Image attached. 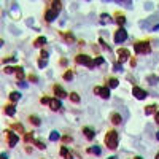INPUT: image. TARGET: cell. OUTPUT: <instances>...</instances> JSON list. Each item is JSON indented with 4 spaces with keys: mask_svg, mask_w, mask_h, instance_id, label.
Masks as SVG:
<instances>
[{
    "mask_svg": "<svg viewBox=\"0 0 159 159\" xmlns=\"http://www.w3.org/2000/svg\"><path fill=\"white\" fill-rule=\"evenodd\" d=\"M105 145L110 148V150H116V147H118V132L116 131H110V132H107Z\"/></svg>",
    "mask_w": 159,
    "mask_h": 159,
    "instance_id": "cell-1",
    "label": "cell"
},
{
    "mask_svg": "<svg viewBox=\"0 0 159 159\" xmlns=\"http://www.w3.org/2000/svg\"><path fill=\"white\" fill-rule=\"evenodd\" d=\"M134 49H135V53H137V54H150L151 53V46H150V43H148V42L135 43Z\"/></svg>",
    "mask_w": 159,
    "mask_h": 159,
    "instance_id": "cell-2",
    "label": "cell"
},
{
    "mask_svg": "<svg viewBox=\"0 0 159 159\" xmlns=\"http://www.w3.org/2000/svg\"><path fill=\"white\" fill-rule=\"evenodd\" d=\"M75 60H76V64H80V65H86V67H89V69L94 67L92 59H91L89 56H86V54H78V56L75 57Z\"/></svg>",
    "mask_w": 159,
    "mask_h": 159,
    "instance_id": "cell-3",
    "label": "cell"
},
{
    "mask_svg": "<svg viewBox=\"0 0 159 159\" xmlns=\"http://www.w3.org/2000/svg\"><path fill=\"white\" fill-rule=\"evenodd\" d=\"M59 11H60V10L56 8V6H51V8H48V11L45 13V19H46L48 22H53L54 19L59 16Z\"/></svg>",
    "mask_w": 159,
    "mask_h": 159,
    "instance_id": "cell-4",
    "label": "cell"
},
{
    "mask_svg": "<svg viewBox=\"0 0 159 159\" xmlns=\"http://www.w3.org/2000/svg\"><path fill=\"white\" fill-rule=\"evenodd\" d=\"M126 40H127V32L123 29V27H121V29H118L116 32H115V43H118V45H119V43H124Z\"/></svg>",
    "mask_w": 159,
    "mask_h": 159,
    "instance_id": "cell-5",
    "label": "cell"
},
{
    "mask_svg": "<svg viewBox=\"0 0 159 159\" xmlns=\"http://www.w3.org/2000/svg\"><path fill=\"white\" fill-rule=\"evenodd\" d=\"M94 92H96V94H99V96L102 97V99H108V97H110V87H108V86H103V87H96V89H94Z\"/></svg>",
    "mask_w": 159,
    "mask_h": 159,
    "instance_id": "cell-6",
    "label": "cell"
},
{
    "mask_svg": "<svg viewBox=\"0 0 159 159\" xmlns=\"http://www.w3.org/2000/svg\"><path fill=\"white\" fill-rule=\"evenodd\" d=\"M132 94H134V97H137L138 100H143V99H147V91H143L142 87H138V86H134Z\"/></svg>",
    "mask_w": 159,
    "mask_h": 159,
    "instance_id": "cell-7",
    "label": "cell"
},
{
    "mask_svg": "<svg viewBox=\"0 0 159 159\" xmlns=\"http://www.w3.org/2000/svg\"><path fill=\"white\" fill-rule=\"evenodd\" d=\"M18 142H19V137L13 132V131H10V132H8V145H10V148L16 147V143H18Z\"/></svg>",
    "mask_w": 159,
    "mask_h": 159,
    "instance_id": "cell-8",
    "label": "cell"
},
{
    "mask_svg": "<svg viewBox=\"0 0 159 159\" xmlns=\"http://www.w3.org/2000/svg\"><path fill=\"white\" fill-rule=\"evenodd\" d=\"M60 107H62V103H60V99H51V100H49V108H51L53 111H57Z\"/></svg>",
    "mask_w": 159,
    "mask_h": 159,
    "instance_id": "cell-9",
    "label": "cell"
},
{
    "mask_svg": "<svg viewBox=\"0 0 159 159\" xmlns=\"http://www.w3.org/2000/svg\"><path fill=\"white\" fill-rule=\"evenodd\" d=\"M59 153H60V156H62L64 159H73V154L70 153V150H69L67 147H60V151H59Z\"/></svg>",
    "mask_w": 159,
    "mask_h": 159,
    "instance_id": "cell-10",
    "label": "cell"
},
{
    "mask_svg": "<svg viewBox=\"0 0 159 159\" xmlns=\"http://www.w3.org/2000/svg\"><path fill=\"white\" fill-rule=\"evenodd\" d=\"M54 92H56V96L59 97V99H65L67 97V92L60 86H54Z\"/></svg>",
    "mask_w": 159,
    "mask_h": 159,
    "instance_id": "cell-11",
    "label": "cell"
},
{
    "mask_svg": "<svg viewBox=\"0 0 159 159\" xmlns=\"http://www.w3.org/2000/svg\"><path fill=\"white\" fill-rule=\"evenodd\" d=\"M83 134L86 135L87 140H92V138L96 137V132H94V131L91 129V127H84V129H83Z\"/></svg>",
    "mask_w": 159,
    "mask_h": 159,
    "instance_id": "cell-12",
    "label": "cell"
},
{
    "mask_svg": "<svg viewBox=\"0 0 159 159\" xmlns=\"http://www.w3.org/2000/svg\"><path fill=\"white\" fill-rule=\"evenodd\" d=\"M13 72H18V75H21V73H24V70H22V67H6L5 69V73H13Z\"/></svg>",
    "mask_w": 159,
    "mask_h": 159,
    "instance_id": "cell-13",
    "label": "cell"
},
{
    "mask_svg": "<svg viewBox=\"0 0 159 159\" xmlns=\"http://www.w3.org/2000/svg\"><path fill=\"white\" fill-rule=\"evenodd\" d=\"M87 151H89V153H92V154H96V156H100V154H102V148H100L99 145H94V147H91Z\"/></svg>",
    "mask_w": 159,
    "mask_h": 159,
    "instance_id": "cell-14",
    "label": "cell"
},
{
    "mask_svg": "<svg viewBox=\"0 0 159 159\" xmlns=\"http://www.w3.org/2000/svg\"><path fill=\"white\" fill-rule=\"evenodd\" d=\"M111 21H113V19H111V16H110V15H107V13L100 15V24H110Z\"/></svg>",
    "mask_w": 159,
    "mask_h": 159,
    "instance_id": "cell-15",
    "label": "cell"
},
{
    "mask_svg": "<svg viewBox=\"0 0 159 159\" xmlns=\"http://www.w3.org/2000/svg\"><path fill=\"white\" fill-rule=\"evenodd\" d=\"M118 53H119V62H124V60L129 57V51H127V49H119Z\"/></svg>",
    "mask_w": 159,
    "mask_h": 159,
    "instance_id": "cell-16",
    "label": "cell"
},
{
    "mask_svg": "<svg viewBox=\"0 0 159 159\" xmlns=\"http://www.w3.org/2000/svg\"><path fill=\"white\" fill-rule=\"evenodd\" d=\"M46 45V37H38L35 40V48H40V46Z\"/></svg>",
    "mask_w": 159,
    "mask_h": 159,
    "instance_id": "cell-17",
    "label": "cell"
},
{
    "mask_svg": "<svg viewBox=\"0 0 159 159\" xmlns=\"http://www.w3.org/2000/svg\"><path fill=\"white\" fill-rule=\"evenodd\" d=\"M111 123L113 124H121V116H119V113H111Z\"/></svg>",
    "mask_w": 159,
    "mask_h": 159,
    "instance_id": "cell-18",
    "label": "cell"
},
{
    "mask_svg": "<svg viewBox=\"0 0 159 159\" xmlns=\"http://www.w3.org/2000/svg\"><path fill=\"white\" fill-rule=\"evenodd\" d=\"M19 99H21V94H19V92H10V100H11L13 103L18 102Z\"/></svg>",
    "mask_w": 159,
    "mask_h": 159,
    "instance_id": "cell-19",
    "label": "cell"
},
{
    "mask_svg": "<svg viewBox=\"0 0 159 159\" xmlns=\"http://www.w3.org/2000/svg\"><path fill=\"white\" fill-rule=\"evenodd\" d=\"M5 113L8 115V116H13V115L16 113V111H15V105H6L5 107Z\"/></svg>",
    "mask_w": 159,
    "mask_h": 159,
    "instance_id": "cell-20",
    "label": "cell"
},
{
    "mask_svg": "<svg viewBox=\"0 0 159 159\" xmlns=\"http://www.w3.org/2000/svg\"><path fill=\"white\" fill-rule=\"evenodd\" d=\"M118 84H119L118 78H110L108 80V87H118Z\"/></svg>",
    "mask_w": 159,
    "mask_h": 159,
    "instance_id": "cell-21",
    "label": "cell"
},
{
    "mask_svg": "<svg viewBox=\"0 0 159 159\" xmlns=\"http://www.w3.org/2000/svg\"><path fill=\"white\" fill-rule=\"evenodd\" d=\"M70 100H72L73 103H78L80 102V96L76 92H72V94H70Z\"/></svg>",
    "mask_w": 159,
    "mask_h": 159,
    "instance_id": "cell-22",
    "label": "cell"
},
{
    "mask_svg": "<svg viewBox=\"0 0 159 159\" xmlns=\"http://www.w3.org/2000/svg\"><path fill=\"white\" fill-rule=\"evenodd\" d=\"M30 123H32L33 126H40V123H42V121H40L38 116H30Z\"/></svg>",
    "mask_w": 159,
    "mask_h": 159,
    "instance_id": "cell-23",
    "label": "cell"
},
{
    "mask_svg": "<svg viewBox=\"0 0 159 159\" xmlns=\"http://www.w3.org/2000/svg\"><path fill=\"white\" fill-rule=\"evenodd\" d=\"M49 140H51V142H57V140H59V134H57L56 131H53V132L49 134Z\"/></svg>",
    "mask_w": 159,
    "mask_h": 159,
    "instance_id": "cell-24",
    "label": "cell"
},
{
    "mask_svg": "<svg viewBox=\"0 0 159 159\" xmlns=\"http://www.w3.org/2000/svg\"><path fill=\"white\" fill-rule=\"evenodd\" d=\"M64 80H65V81H72V80H73V72H72V70L65 72V75H64Z\"/></svg>",
    "mask_w": 159,
    "mask_h": 159,
    "instance_id": "cell-25",
    "label": "cell"
},
{
    "mask_svg": "<svg viewBox=\"0 0 159 159\" xmlns=\"http://www.w3.org/2000/svg\"><path fill=\"white\" fill-rule=\"evenodd\" d=\"M62 35H64V40H67V42H75V37H73L72 33L67 32V33H62Z\"/></svg>",
    "mask_w": 159,
    "mask_h": 159,
    "instance_id": "cell-26",
    "label": "cell"
},
{
    "mask_svg": "<svg viewBox=\"0 0 159 159\" xmlns=\"http://www.w3.org/2000/svg\"><path fill=\"white\" fill-rule=\"evenodd\" d=\"M154 110H156V105H148L147 108H145V113L151 115V113H154Z\"/></svg>",
    "mask_w": 159,
    "mask_h": 159,
    "instance_id": "cell-27",
    "label": "cell"
},
{
    "mask_svg": "<svg viewBox=\"0 0 159 159\" xmlns=\"http://www.w3.org/2000/svg\"><path fill=\"white\" fill-rule=\"evenodd\" d=\"M103 62H105V59H103V57H96V59H94V65H103Z\"/></svg>",
    "mask_w": 159,
    "mask_h": 159,
    "instance_id": "cell-28",
    "label": "cell"
},
{
    "mask_svg": "<svg viewBox=\"0 0 159 159\" xmlns=\"http://www.w3.org/2000/svg\"><path fill=\"white\" fill-rule=\"evenodd\" d=\"M116 22H118L119 26H123L124 22H126V18H124L123 15H118V16H116Z\"/></svg>",
    "mask_w": 159,
    "mask_h": 159,
    "instance_id": "cell-29",
    "label": "cell"
},
{
    "mask_svg": "<svg viewBox=\"0 0 159 159\" xmlns=\"http://www.w3.org/2000/svg\"><path fill=\"white\" fill-rule=\"evenodd\" d=\"M13 129H16V131H18V132H24V127H22V124H18V123H15V124H13Z\"/></svg>",
    "mask_w": 159,
    "mask_h": 159,
    "instance_id": "cell-30",
    "label": "cell"
},
{
    "mask_svg": "<svg viewBox=\"0 0 159 159\" xmlns=\"http://www.w3.org/2000/svg\"><path fill=\"white\" fill-rule=\"evenodd\" d=\"M118 3H119V5H123V6H127V8H131V6H132V2H131V0H126V2L118 0Z\"/></svg>",
    "mask_w": 159,
    "mask_h": 159,
    "instance_id": "cell-31",
    "label": "cell"
},
{
    "mask_svg": "<svg viewBox=\"0 0 159 159\" xmlns=\"http://www.w3.org/2000/svg\"><path fill=\"white\" fill-rule=\"evenodd\" d=\"M33 143H35V147L37 148H40V150H45V143H43V142H40V140H35V142H33Z\"/></svg>",
    "mask_w": 159,
    "mask_h": 159,
    "instance_id": "cell-32",
    "label": "cell"
},
{
    "mask_svg": "<svg viewBox=\"0 0 159 159\" xmlns=\"http://www.w3.org/2000/svg\"><path fill=\"white\" fill-rule=\"evenodd\" d=\"M148 83H150V84H156L158 83V76H150V78H148Z\"/></svg>",
    "mask_w": 159,
    "mask_h": 159,
    "instance_id": "cell-33",
    "label": "cell"
},
{
    "mask_svg": "<svg viewBox=\"0 0 159 159\" xmlns=\"http://www.w3.org/2000/svg\"><path fill=\"white\" fill-rule=\"evenodd\" d=\"M38 65H40V69H45V67H46V59H40Z\"/></svg>",
    "mask_w": 159,
    "mask_h": 159,
    "instance_id": "cell-34",
    "label": "cell"
},
{
    "mask_svg": "<svg viewBox=\"0 0 159 159\" xmlns=\"http://www.w3.org/2000/svg\"><path fill=\"white\" fill-rule=\"evenodd\" d=\"M32 137H33V135H32V134H30V132H29V134H26V137H24V140H26V142H32V140H33V138H32Z\"/></svg>",
    "mask_w": 159,
    "mask_h": 159,
    "instance_id": "cell-35",
    "label": "cell"
},
{
    "mask_svg": "<svg viewBox=\"0 0 159 159\" xmlns=\"http://www.w3.org/2000/svg\"><path fill=\"white\" fill-rule=\"evenodd\" d=\"M46 57H48V51H46V49H43V51H42V56H40V59H46Z\"/></svg>",
    "mask_w": 159,
    "mask_h": 159,
    "instance_id": "cell-36",
    "label": "cell"
},
{
    "mask_svg": "<svg viewBox=\"0 0 159 159\" xmlns=\"http://www.w3.org/2000/svg\"><path fill=\"white\" fill-rule=\"evenodd\" d=\"M115 70H116V72H121V70H123V65H121V64H115Z\"/></svg>",
    "mask_w": 159,
    "mask_h": 159,
    "instance_id": "cell-37",
    "label": "cell"
},
{
    "mask_svg": "<svg viewBox=\"0 0 159 159\" xmlns=\"http://www.w3.org/2000/svg\"><path fill=\"white\" fill-rule=\"evenodd\" d=\"M62 140L65 142V143H69V142H72V137H69V135H64V137H62Z\"/></svg>",
    "mask_w": 159,
    "mask_h": 159,
    "instance_id": "cell-38",
    "label": "cell"
},
{
    "mask_svg": "<svg viewBox=\"0 0 159 159\" xmlns=\"http://www.w3.org/2000/svg\"><path fill=\"white\" fill-rule=\"evenodd\" d=\"M49 100H51L49 97H43V99H42V103H49Z\"/></svg>",
    "mask_w": 159,
    "mask_h": 159,
    "instance_id": "cell-39",
    "label": "cell"
},
{
    "mask_svg": "<svg viewBox=\"0 0 159 159\" xmlns=\"http://www.w3.org/2000/svg\"><path fill=\"white\" fill-rule=\"evenodd\" d=\"M19 87H27V83L26 81H19Z\"/></svg>",
    "mask_w": 159,
    "mask_h": 159,
    "instance_id": "cell-40",
    "label": "cell"
},
{
    "mask_svg": "<svg viewBox=\"0 0 159 159\" xmlns=\"http://www.w3.org/2000/svg\"><path fill=\"white\" fill-rule=\"evenodd\" d=\"M30 81H35V83H37V81H38V78H37L35 75H30Z\"/></svg>",
    "mask_w": 159,
    "mask_h": 159,
    "instance_id": "cell-41",
    "label": "cell"
},
{
    "mask_svg": "<svg viewBox=\"0 0 159 159\" xmlns=\"http://www.w3.org/2000/svg\"><path fill=\"white\" fill-rule=\"evenodd\" d=\"M60 64H62V65H67V59H60Z\"/></svg>",
    "mask_w": 159,
    "mask_h": 159,
    "instance_id": "cell-42",
    "label": "cell"
},
{
    "mask_svg": "<svg viewBox=\"0 0 159 159\" xmlns=\"http://www.w3.org/2000/svg\"><path fill=\"white\" fill-rule=\"evenodd\" d=\"M156 123L159 124V111H158V113H156Z\"/></svg>",
    "mask_w": 159,
    "mask_h": 159,
    "instance_id": "cell-43",
    "label": "cell"
},
{
    "mask_svg": "<svg viewBox=\"0 0 159 159\" xmlns=\"http://www.w3.org/2000/svg\"><path fill=\"white\" fill-rule=\"evenodd\" d=\"M2 159H8V156H6L5 153H3V154H2Z\"/></svg>",
    "mask_w": 159,
    "mask_h": 159,
    "instance_id": "cell-44",
    "label": "cell"
},
{
    "mask_svg": "<svg viewBox=\"0 0 159 159\" xmlns=\"http://www.w3.org/2000/svg\"><path fill=\"white\" fill-rule=\"evenodd\" d=\"M108 159H118L116 156H111V158H108Z\"/></svg>",
    "mask_w": 159,
    "mask_h": 159,
    "instance_id": "cell-45",
    "label": "cell"
},
{
    "mask_svg": "<svg viewBox=\"0 0 159 159\" xmlns=\"http://www.w3.org/2000/svg\"><path fill=\"white\" fill-rule=\"evenodd\" d=\"M156 138H158V140H159V132H158V134H156Z\"/></svg>",
    "mask_w": 159,
    "mask_h": 159,
    "instance_id": "cell-46",
    "label": "cell"
},
{
    "mask_svg": "<svg viewBox=\"0 0 159 159\" xmlns=\"http://www.w3.org/2000/svg\"><path fill=\"white\" fill-rule=\"evenodd\" d=\"M156 159H159V153H158V154H156Z\"/></svg>",
    "mask_w": 159,
    "mask_h": 159,
    "instance_id": "cell-47",
    "label": "cell"
},
{
    "mask_svg": "<svg viewBox=\"0 0 159 159\" xmlns=\"http://www.w3.org/2000/svg\"><path fill=\"white\" fill-rule=\"evenodd\" d=\"M135 159H142V158H140V156H138V158H135Z\"/></svg>",
    "mask_w": 159,
    "mask_h": 159,
    "instance_id": "cell-48",
    "label": "cell"
}]
</instances>
